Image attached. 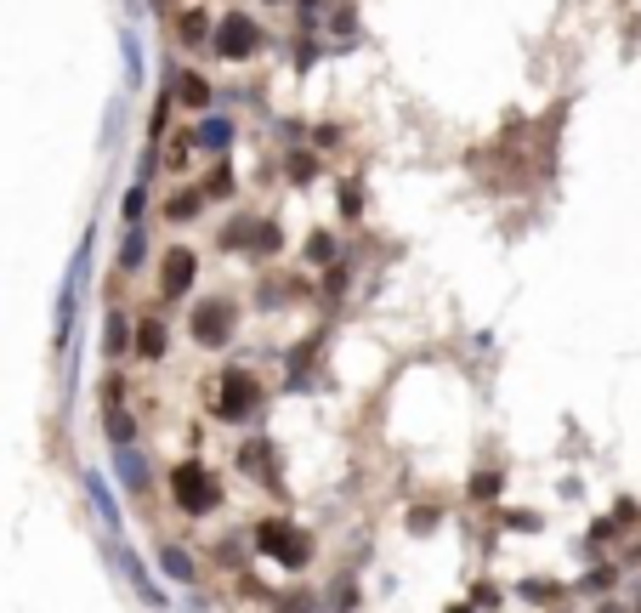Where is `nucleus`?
I'll return each instance as SVG.
<instances>
[{"mask_svg": "<svg viewBox=\"0 0 641 613\" xmlns=\"http://www.w3.org/2000/svg\"><path fill=\"white\" fill-rule=\"evenodd\" d=\"M171 494L176 506L188 511V517H210V511L222 506V483L210 477V466H199V460H182L171 472Z\"/></svg>", "mask_w": 641, "mask_h": 613, "instance_id": "1", "label": "nucleus"}, {"mask_svg": "<svg viewBox=\"0 0 641 613\" xmlns=\"http://www.w3.org/2000/svg\"><path fill=\"white\" fill-rule=\"evenodd\" d=\"M210 46H216L222 63H250V57L261 52V23L250 18V12H227V18L210 29Z\"/></svg>", "mask_w": 641, "mask_h": 613, "instance_id": "2", "label": "nucleus"}, {"mask_svg": "<svg viewBox=\"0 0 641 613\" xmlns=\"http://www.w3.org/2000/svg\"><path fill=\"white\" fill-rule=\"evenodd\" d=\"M256 545H261V557L284 562V568H307L312 562V540L301 534V528L278 523V517H267V523L256 528Z\"/></svg>", "mask_w": 641, "mask_h": 613, "instance_id": "3", "label": "nucleus"}, {"mask_svg": "<svg viewBox=\"0 0 641 613\" xmlns=\"http://www.w3.org/2000/svg\"><path fill=\"white\" fill-rule=\"evenodd\" d=\"M233 324H239V307H233V301L227 296H210V301H199V307H193V341H199V347H227V341H233Z\"/></svg>", "mask_w": 641, "mask_h": 613, "instance_id": "4", "label": "nucleus"}, {"mask_svg": "<svg viewBox=\"0 0 641 613\" xmlns=\"http://www.w3.org/2000/svg\"><path fill=\"white\" fill-rule=\"evenodd\" d=\"M261 403V386L250 369H227L222 386H216V409H222V421H244V415H256Z\"/></svg>", "mask_w": 641, "mask_h": 613, "instance_id": "5", "label": "nucleus"}, {"mask_svg": "<svg viewBox=\"0 0 641 613\" xmlns=\"http://www.w3.org/2000/svg\"><path fill=\"white\" fill-rule=\"evenodd\" d=\"M86 262H91V245H80L74 262H69V284H63V296H57V341H63V347L74 341V313H80V290H86Z\"/></svg>", "mask_w": 641, "mask_h": 613, "instance_id": "6", "label": "nucleus"}, {"mask_svg": "<svg viewBox=\"0 0 641 613\" xmlns=\"http://www.w3.org/2000/svg\"><path fill=\"white\" fill-rule=\"evenodd\" d=\"M193 273H199V256H193L188 245H176L171 256H165V267H159V296H188V284H193Z\"/></svg>", "mask_w": 641, "mask_h": 613, "instance_id": "7", "label": "nucleus"}, {"mask_svg": "<svg viewBox=\"0 0 641 613\" xmlns=\"http://www.w3.org/2000/svg\"><path fill=\"white\" fill-rule=\"evenodd\" d=\"M193 148H205V154L222 159L227 148H233V120H205L199 131H193Z\"/></svg>", "mask_w": 641, "mask_h": 613, "instance_id": "8", "label": "nucleus"}, {"mask_svg": "<svg viewBox=\"0 0 641 613\" xmlns=\"http://www.w3.org/2000/svg\"><path fill=\"white\" fill-rule=\"evenodd\" d=\"M176 103L182 108H210V80L205 74H193V69H182L176 74Z\"/></svg>", "mask_w": 641, "mask_h": 613, "instance_id": "9", "label": "nucleus"}, {"mask_svg": "<svg viewBox=\"0 0 641 613\" xmlns=\"http://www.w3.org/2000/svg\"><path fill=\"white\" fill-rule=\"evenodd\" d=\"M165 347H171V341H165V324H159V318H142L137 324V352L142 358H165Z\"/></svg>", "mask_w": 641, "mask_h": 613, "instance_id": "10", "label": "nucleus"}, {"mask_svg": "<svg viewBox=\"0 0 641 613\" xmlns=\"http://www.w3.org/2000/svg\"><path fill=\"white\" fill-rule=\"evenodd\" d=\"M86 489H91V506H97V517H103V528H120V511H114V494H108V483L97 472H86Z\"/></svg>", "mask_w": 641, "mask_h": 613, "instance_id": "11", "label": "nucleus"}, {"mask_svg": "<svg viewBox=\"0 0 641 613\" xmlns=\"http://www.w3.org/2000/svg\"><path fill=\"white\" fill-rule=\"evenodd\" d=\"M114 562H120V568H125V579L137 585V596H142V602H148V608H165V596L154 591V579L142 574V568H137V562H131V557H125V551H114Z\"/></svg>", "mask_w": 641, "mask_h": 613, "instance_id": "12", "label": "nucleus"}, {"mask_svg": "<svg viewBox=\"0 0 641 613\" xmlns=\"http://www.w3.org/2000/svg\"><path fill=\"white\" fill-rule=\"evenodd\" d=\"M142 256H148V233L131 228V233H125V245H120V273H137Z\"/></svg>", "mask_w": 641, "mask_h": 613, "instance_id": "13", "label": "nucleus"}, {"mask_svg": "<svg viewBox=\"0 0 641 613\" xmlns=\"http://www.w3.org/2000/svg\"><path fill=\"white\" fill-rule=\"evenodd\" d=\"M176 35L188 40V46H199V40L210 35V18H205V12H199V6H188V12L176 18Z\"/></svg>", "mask_w": 641, "mask_h": 613, "instance_id": "14", "label": "nucleus"}, {"mask_svg": "<svg viewBox=\"0 0 641 613\" xmlns=\"http://www.w3.org/2000/svg\"><path fill=\"white\" fill-rule=\"evenodd\" d=\"M120 483H125V489H148V466L131 455V443L120 449Z\"/></svg>", "mask_w": 641, "mask_h": 613, "instance_id": "15", "label": "nucleus"}, {"mask_svg": "<svg viewBox=\"0 0 641 613\" xmlns=\"http://www.w3.org/2000/svg\"><path fill=\"white\" fill-rule=\"evenodd\" d=\"M120 46H125V86H142V46H137V35L125 29Z\"/></svg>", "mask_w": 641, "mask_h": 613, "instance_id": "16", "label": "nucleus"}, {"mask_svg": "<svg viewBox=\"0 0 641 613\" xmlns=\"http://www.w3.org/2000/svg\"><path fill=\"white\" fill-rule=\"evenodd\" d=\"M199 205H205V193L188 188L182 199H171V205H165V216H171V222H193V216H199Z\"/></svg>", "mask_w": 641, "mask_h": 613, "instance_id": "17", "label": "nucleus"}, {"mask_svg": "<svg viewBox=\"0 0 641 613\" xmlns=\"http://www.w3.org/2000/svg\"><path fill=\"white\" fill-rule=\"evenodd\" d=\"M199 193H205V199H233V171H227V165H216V171L205 176V188H199Z\"/></svg>", "mask_w": 641, "mask_h": 613, "instance_id": "18", "label": "nucleus"}, {"mask_svg": "<svg viewBox=\"0 0 641 613\" xmlns=\"http://www.w3.org/2000/svg\"><path fill=\"white\" fill-rule=\"evenodd\" d=\"M159 568H165L171 579H193V562H188V551H176V545H171V551H159Z\"/></svg>", "mask_w": 641, "mask_h": 613, "instance_id": "19", "label": "nucleus"}, {"mask_svg": "<svg viewBox=\"0 0 641 613\" xmlns=\"http://www.w3.org/2000/svg\"><path fill=\"white\" fill-rule=\"evenodd\" d=\"M125 330H131V324H125V313H108V341H103V347L120 352L125 347Z\"/></svg>", "mask_w": 641, "mask_h": 613, "instance_id": "20", "label": "nucleus"}, {"mask_svg": "<svg viewBox=\"0 0 641 613\" xmlns=\"http://www.w3.org/2000/svg\"><path fill=\"white\" fill-rule=\"evenodd\" d=\"M307 256H312V262H335V239H330V233H312Z\"/></svg>", "mask_w": 641, "mask_h": 613, "instance_id": "21", "label": "nucleus"}, {"mask_svg": "<svg viewBox=\"0 0 641 613\" xmlns=\"http://www.w3.org/2000/svg\"><path fill=\"white\" fill-rule=\"evenodd\" d=\"M142 205H148V188L137 182V188H131V199H125V222H137V216H142Z\"/></svg>", "mask_w": 641, "mask_h": 613, "instance_id": "22", "label": "nucleus"}, {"mask_svg": "<svg viewBox=\"0 0 641 613\" xmlns=\"http://www.w3.org/2000/svg\"><path fill=\"white\" fill-rule=\"evenodd\" d=\"M494 489H500V472H483V477H477V483H471V494H483V500H488V494H494Z\"/></svg>", "mask_w": 641, "mask_h": 613, "instance_id": "23", "label": "nucleus"}, {"mask_svg": "<svg viewBox=\"0 0 641 613\" xmlns=\"http://www.w3.org/2000/svg\"><path fill=\"white\" fill-rule=\"evenodd\" d=\"M290 176H295V182H307V176H312V159L295 154V159H290Z\"/></svg>", "mask_w": 641, "mask_h": 613, "instance_id": "24", "label": "nucleus"}, {"mask_svg": "<svg viewBox=\"0 0 641 613\" xmlns=\"http://www.w3.org/2000/svg\"><path fill=\"white\" fill-rule=\"evenodd\" d=\"M267 6H284V0H267Z\"/></svg>", "mask_w": 641, "mask_h": 613, "instance_id": "25", "label": "nucleus"}]
</instances>
